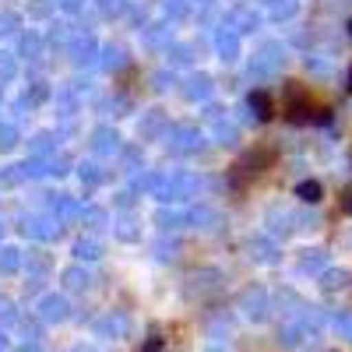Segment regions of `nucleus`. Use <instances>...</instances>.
<instances>
[{
  "label": "nucleus",
  "instance_id": "nucleus-1",
  "mask_svg": "<svg viewBox=\"0 0 352 352\" xmlns=\"http://www.w3.org/2000/svg\"><path fill=\"white\" fill-rule=\"evenodd\" d=\"M300 194H303L307 201H317V194H320V187H317V184H303V187H300Z\"/></svg>",
  "mask_w": 352,
  "mask_h": 352
}]
</instances>
